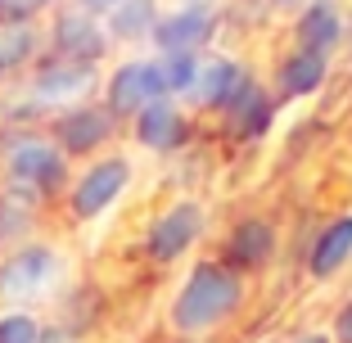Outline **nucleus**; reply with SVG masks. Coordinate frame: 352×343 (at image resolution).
Here are the masks:
<instances>
[{"label":"nucleus","mask_w":352,"mask_h":343,"mask_svg":"<svg viewBox=\"0 0 352 343\" xmlns=\"http://www.w3.org/2000/svg\"><path fill=\"white\" fill-rule=\"evenodd\" d=\"M41 5L36 0H0V23H19V19H36Z\"/></svg>","instance_id":"21"},{"label":"nucleus","mask_w":352,"mask_h":343,"mask_svg":"<svg viewBox=\"0 0 352 343\" xmlns=\"http://www.w3.org/2000/svg\"><path fill=\"white\" fill-rule=\"evenodd\" d=\"M104 86L100 63H82V59H63V54H41L28 68V95L45 113H63V109L91 104V95Z\"/></svg>","instance_id":"4"},{"label":"nucleus","mask_w":352,"mask_h":343,"mask_svg":"<svg viewBox=\"0 0 352 343\" xmlns=\"http://www.w3.org/2000/svg\"><path fill=\"white\" fill-rule=\"evenodd\" d=\"M217 36V10L212 5H176L158 19L154 27V54L172 59V54H204Z\"/></svg>","instance_id":"8"},{"label":"nucleus","mask_w":352,"mask_h":343,"mask_svg":"<svg viewBox=\"0 0 352 343\" xmlns=\"http://www.w3.org/2000/svg\"><path fill=\"white\" fill-rule=\"evenodd\" d=\"M131 135H135V145L149 149V154H172V149L186 145V135H190V118L186 109H181V100H158V104H149L145 113H135L131 118Z\"/></svg>","instance_id":"12"},{"label":"nucleus","mask_w":352,"mask_h":343,"mask_svg":"<svg viewBox=\"0 0 352 343\" xmlns=\"http://www.w3.org/2000/svg\"><path fill=\"white\" fill-rule=\"evenodd\" d=\"M100 95H104V109H109L118 122H131V118L145 113L149 104L167 100L163 59H158V54H149V59H122L113 73L104 77Z\"/></svg>","instance_id":"5"},{"label":"nucleus","mask_w":352,"mask_h":343,"mask_svg":"<svg viewBox=\"0 0 352 343\" xmlns=\"http://www.w3.org/2000/svg\"><path fill=\"white\" fill-rule=\"evenodd\" d=\"M45 45H50V54H63V59H82V63H100L104 54H109V27H104V19H95V14L86 10H59L50 23V32H45Z\"/></svg>","instance_id":"10"},{"label":"nucleus","mask_w":352,"mask_h":343,"mask_svg":"<svg viewBox=\"0 0 352 343\" xmlns=\"http://www.w3.org/2000/svg\"><path fill=\"white\" fill-rule=\"evenodd\" d=\"M330 82V54H316V50H298L294 45L285 59L276 63V100H307L316 95L321 86Z\"/></svg>","instance_id":"15"},{"label":"nucleus","mask_w":352,"mask_h":343,"mask_svg":"<svg viewBox=\"0 0 352 343\" xmlns=\"http://www.w3.org/2000/svg\"><path fill=\"white\" fill-rule=\"evenodd\" d=\"M45 50H50V45H45V32H41V23H36V19L0 23V68H5V77L32 68Z\"/></svg>","instance_id":"18"},{"label":"nucleus","mask_w":352,"mask_h":343,"mask_svg":"<svg viewBox=\"0 0 352 343\" xmlns=\"http://www.w3.org/2000/svg\"><path fill=\"white\" fill-rule=\"evenodd\" d=\"M113 131H118V118L104 104H77V109H63V113L50 118V140L68 158L100 154V149L113 140Z\"/></svg>","instance_id":"9"},{"label":"nucleus","mask_w":352,"mask_h":343,"mask_svg":"<svg viewBox=\"0 0 352 343\" xmlns=\"http://www.w3.org/2000/svg\"><path fill=\"white\" fill-rule=\"evenodd\" d=\"M158 19H163L158 0H122V5L104 19V27H109V41L135 45V41H149V36H154Z\"/></svg>","instance_id":"19"},{"label":"nucleus","mask_w":352,"mask_h":343,"mask_svg":"<svg viewBox=\"0 0 352 343\" xmlns=\"http://www.w3.org/2000/svg\"><path fill=\"white\" fill-rule=\"evenodd\" d=\"M244 276L226 262H195L190 276L181 280V289L167 302V325L181 339H204V334L221 330L226 321H235L244 307Z\"/></svg>","instance_id":"1"},{"label":"nucleus","mask_w":352,"mask_h":343,"mask_svg":"<svg viewBox=\"0 0 352 343\" xmlns=\"http://www.w3.org/2000/svg\"><path fill=\"white\" fill-rule=\"evenodd\" d=\"M0 244H5V221H0Z\"/></svg>","instance_id":"27"},{"label":"nucleus","mask_w":352,"mask_h":343,"mask_svg":"<svg viewBox=\"0 0 352 343\" xmlns=\"http://www.w3.org/2000/svg\"><path fill=\"white\" fill-rule=\"evenodd\" d=\"M221 118H226V131L235 140H262L271 131V122H276V95L249 77V82L239 86L235 100L221 109Z\"/></svg>","instance_id":"13"},{"label":"nucleus","mask_w":352,"mask_h":343,"mask_svg":"<svg viewBox=\"0 0 352 343\" xmlns=\"http://www.w3.org/2000/svg\"><path fill=\"white\" fill-rule=\"evenodd\" d=\"M0 177L5 190L50 203L68 190V154L32 126H10V135L0 140Z\"/></svg>","instance_id":"2"},{"label":"nucleus","mask_w":352,"mask_h":343,"mask_svg":"<svg viewBox=\"0 0 352 343\" xmlns=\"http://www.w3.org/2000/svg\"><path fill=\"white\" fill-rule=\"evenodd\" d=\"M73 5H77V10H86V14H95V19H109L122 0H73Z\"/></svg>","instance_id":"23"},{"label":"nucleus","mask_w":352,"mask_h":343,"mask_svg":"<svg viewBox=\"0 0 352 343\" xmlns=\"http://www.w3.org/2000/svg\"><path fill=\"white\" fill-rule=\"evenodd\" d=\"M289 343H330V334L325 330H307V334H298V339H289Z\"/></svg>","instance_id":"25"},{"label":"nucleus","mask_w":352,"mask_h":343,"mask_svg":"<svg viewBox=\"0 0 352 343\" xmlns=\"http://www.w3.org/2000/svg\"><path fill=\"white\" fill-rule=\"evenodd\" d=\"M330 343H352V298L334 312V325H330Z\"/></svg>","instance_id":"22"},{"label":"nucleus","mask_w":352,"mask_h":343,"mask_svg":"<svg viewBox=\"0 0 352 343\" xmlns=\"http://www.w3.org/2000/svg\"><path fill=\"white\" fill-rule=\"evenodd\" d=\"M63 253L45 239H23L14 253L0 258V298L10 307H28V302L45 298L54 285L63 280Z\"/></svg>","instance_id":"3"},{"label":"nucleus","mask_w":352,"mask_h":343,"mask_svg":"<svg viewBox=\"0 0 352 343\" xmlns=\"http://www.w3.org/2000/svg\"><path fill=\"white\" fill-rule=\"evenodd\" d=\"M249 82V68L230 54H217V50H204L199 54V73H195V86H190V104L195 109H226L230 100L239 95V86Z\"/></svg>","instance_id":"11"},{"label":"nucleus","mask_w":352,"mask_h":343,"mask_svg":"<svg viewBox=\"0 0 352 343\" xmlns=\"http://www.w3.org/2000/svg\"><path fill=\"white\" fill-rule=\"evenodd\" d=\"M204 226H208V212L199 208L195 199H176V203H167V208L149 221V230H145L149 262H158V267L181 262L199 239H204Z\"/></svg>","instance_id":"6"},{"label":"nucleus","mask_w":352,"mask_h":343,"mask_svg":"<svg viewBox=\"0 0 352 343\" xmlns=\"http://www.w3.org/2000/svg\"><path fill=\"white\" fill-rule=\"evenodd\" d=\"M36 343H82V339H77L73 330H63V325H45V330H41V339H36Z\"/></svg>","instance_id":"24"},{"label":"nucleus","mask_w":352,"mask_h":343,"mask_svg":"<svg viewBox=\"0 0 352 343\" xmlns=\"http://www.w3.org/2000/svg\"><path fill=\"white\" fill-rule=\"evenodd\" d=\"M126 186H131V163H126L122 154L95 158L82 177L68 186V212H73V221L104 217V212H109L118 199L126 195Z\"/></svg>","instance_id":"7"},{"label":"nucleus","mask_w":352,"mask_h":343,"mask_svg":"<svg viewBox=\"0 0 352 343\" xmlns=\"http://www.w3.org/2000/svg\"><path fill=\"white\" fill-rule=\"evenodd\" d=\"M0 82H5V68H0Z\"/></svg>","instance_id":"28"},{"label":"nucleus","mask_w":352,"mask_h":343,"mask_svg":"<svg viewBox=\"0 0 352 343\" xmlns=\"http://www.w3.org/2000/svg\"><path fill=\"white\" fill-rule=\"evenodd\" d=\"M348 262H352V212H339V217H330L321 230H316V239H311L307 276L325 285V280H334Z\"/></svg>","instance_id":"16"},{"label":"nucleus","mask_w":352,"mask_h":343,"mask_svg":"<svg viewBox=\"0 0 352 343\" xmlns=\"http://www.w3.org/2000/svg\"><path fill=\"white\" fill-rule=\"evenodd\" d=\"M276 258V226L262 217H244L226 239V267H235L239 276L249 271H262L267 262Z\"/></svg>","instance_id":"17"},{"label":"nucleus","mask_w":352,"mask_h":343,"mask_svg":"<svg viewBox=\"0 0 352 343\" xmlns=\"http://www.w3.org/2000/svg\"><path fill=\"white\" fill-rule=\"evenodd\" d=\"M41 330H45V325L36 321V312H28V307L0 312V343H36Z\"/></svg>","instance_id":"20"},{"label":"nucleus","mask_w":352,"mask_h":343,"mask_svg":"<svg viewBox=\"0 0 352 343\" xmlns=\"http://www.w3.org/2000/svg\"><path fill=\"white\" fill-rule=\"evenodd\" d=\"M348 63H352V32H348Z\"/></svg>","instance_id":"26"},{"label":"nucleus","mask_w":352,"mask_h":343,"mask_svg":"<svg viewBox=\"0 0 352 343\" xmlns=\"http://www.w3.org/2000/svg\"><path fill=\"white\" fill-rule=\"evenodd\" d=\"M294 41H298V50L334 54L343 41H348L343 10L334 5V0H307V5L298 10V23H294Z\"/></svg>","instance_id":"14"}]
</instances>
